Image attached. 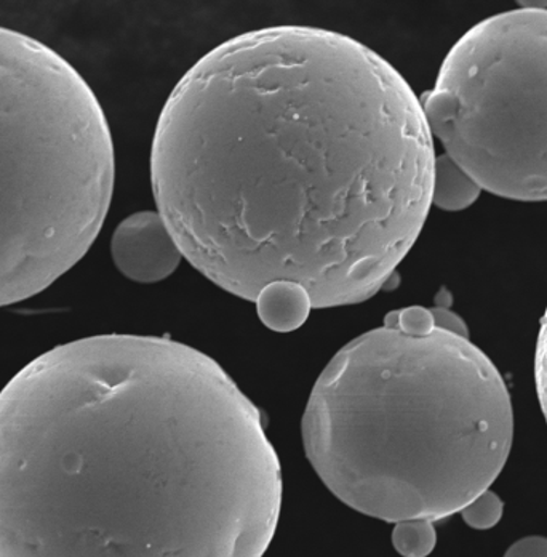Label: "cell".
<instances>
[{
	"instance_id": "1",
	"label": "cell",
	"mask_w": 547,
	"mask_h": 557,
	"mask_svg": "<svg viewBox=\"0 0 547 557\" xmlns=\"http://www.w3.org/2000/svg\"><path fill=\"white\" fill-rule=\"evenodd\" d=\"M434 168L407 81L308 26L251 30L200 58L151 152L159 213L200 274L248 301L294 282L314 308L389 284L433 206Z\"/></svg>"
},
{
	"instance_id": "2",
	"label": "cell",
	"mask_w": 547,
	"mask_h": 557,
	"mask_svg": "<svg viewBox=\"0 0 547 557\" xmlns=\"http://www.w3.org/2000/svg\"><path fill=\"white\" fill-rule=\"evenodd\" d=\"M281 505L260 410L191 346L90 336L0 391V557H263Z\"/></svg>"
},
{
	"instance_id": "3",
	"label": "cell",
	"mask_w": 547,
	"mask_h": 557,
	"mask_svg": "<svg viewBox=\"0 0 547 557\" xmlns=\"http://www.w3.org/2000/svg\"><path fill=\"white\" fill-rule=\"evenodd\" d=\"M512 437L495 363L421 307L389 312L346 345L302 418L306 455L330 491L396 524L463 511L501 474Z\"/></svg>"
},
{
	"instance_id": "4",
	"label": "cell",
	"mask_w": 547,
	"mask_h": 557,
	"mask_svg": "<svg viewBox=\"0 0 547 557\" xmlns=\"http://www.w3.org/2000/svg\"><path fill=\"white\" fill-rule=\"evenodd\" d=\"M112 189L114 146L90 85L46 44L0 28V308L83 260Z\"/></svg>"
},
{
	"instance_id": "5",
	"label": "cell",
	"mask_w": 547,
	"mask_h": 557,
	"mask_svg": "<svg viewBox=\"0 0 547 557\" xmlns=\"http://www.w3.org/2000/svg\"><path fill=\"white\" fill-rule=\"evenodd\" d=\"M421 101L445 154L505 199L547 200V10L478 23Z\"/></svg>"
},
{
	"instance_id": "6",
	"label": "cell",
	"mask_w": 547,
	"mask_h": 557,
	"mask_svg": "<svg viewBox=\"0 0 547 557\" xmlns=\"http://www.w3.org/2000/svg\"><path fill=\"white\" fill-rule=\"evenodd\" d=\"M111 255L117 270L130 281L154 284L172 276L183 253L161 213L139 212L115 227Z\"/></svg>"
},
{
	"instance_id": "7",
	"label": "cell",
	"mask_w": 547,
	"mask_h": 557,
	"mask_svg": "<svg viewBox=\"0 0 547 557\" xmlns=\"http://www.w3.org/2000/svg\"><path fill=\"white\" fill-rule=\"evenodd\" d=\"M254 304L261 322L274 332L297 331L314 308L308 292L294 282L266 285Z\"/></svg>"
},
{
	"instance_id": "8",
	"label": "cell",
	"mask_w": 547,
	"mask_h": 557,
	"mask_svg": "<svg viewBox=\"0 0 547 557\" xmlns=\"http://www.w3.org/2000/svg\"><path fill=\"white\" fill-rule=\"evenodd\" d=\"M482 189L457 162L447 154L436 158L434 168L433 203L447 212L468 209L477 200Z\"/></svg>"
},
{
	"instance_id": "9",
	"label": "cell",
	"mask_w": 547,
	"mask_h": 557,
	"mask_svg": "<svg viewBox=\"0 0 547 557\" xmlns=\"http://www.w3.org/2000/svg\"><path fill=\"white\" fill-rule=\"evenodd\" d=\"M436 528L424 519L397 522L393 530L394 548L403 557H427L436 548Z\"/></svg>"
},
{
	"instance_id": "10",
	"label": "cell",
	"mask_w": 547,
	"mask_h": 557,
	"mask_svg": "<svg viewBox=\"0 0 547 557\" xmlns=\"http://www.w3.org/2000/svg\"><path fill=\"white\" fill-rule=\"evenodd\" d=\"M505 503L495 492L485 491L461 511L465 524L475 530H490L501 521Z\"/></svg>"
},
{
	"instance_id": "11",
	"label": "cell",
	"mask_w": 547,
	"mask_h": 557,
	"mask_svg": "<svg viewBox=\"0 0 547 557\" xmlns=\"http://www.w3.org/2000/svg\"><path fill=\"white\" fill-rule=\"evenodd\" d=\"M535 383L539 406L547 423V308L539 325L538 343H536Z\"/></svg>"
},
{
	"instance_id": "12",
	"label": "cell",
	"mask_w": 547,
	"mask_h": 557,
	"mask_svg": "<svg viewBox=\"0 0 547 557\" xmlns=\"http://www.w3.org/2000/svg\"><path fill=\"white\" fill-rule=\"evenodd\" d=\"M505 557H547V539L538 535L520 539L506 552Z\"/></svg>"
}]
</instances>
